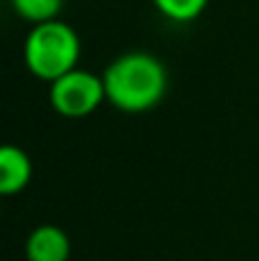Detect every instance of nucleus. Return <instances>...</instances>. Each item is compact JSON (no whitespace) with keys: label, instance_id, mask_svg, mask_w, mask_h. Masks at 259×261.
I'll list each match as a JSON object with an SVG mask.
<instances>
[{"label":"nucleus","instance_id":"1","mask_svg":"<svg viewBox=\"0 0 259 261\" xmlns=\"http://www.w3.org/2000/svg\"><path fill=\"white\" fill-rule=\"evenodd\" d=\"M107 101L127 114L155 109L168 91V69L148 51H127L117 56L102 74Z\"/></svg>","mask_w":259,"mask_h":261},{"label":"nucleus","instance_id":"2","mask_svg":"<svg viewBox=\"0 0 259 261\" xmlns=\"http://www.w3.org/2000/svg\"><path fill=\"white\" fill-rule=\"evenodd\" d=\"M79 56H82V41L77 31L59 18L36 23L23 43V59L28 71L49 84L77 69Z\"/></svg>","mask_w":259,"mask_h":261},{"label":"nucleus","instance_id":"3","mask_svg":"<svg viewBox=\"0 0 259 261\" xmlns=\"http://www.w3.org/2000/svg\"><path fill=\"white\" fill-rule=\"evenodd\" d=\"M49 101L59 117L84 119L99 109L102 101H107L104 79L94 71L77 66L69 74H64L49 84Z\"/></svg>","mask_w":259,"mask_h":261},{"label":"nucleus","instance_id":"4","mask_svg":"<svg viewBox=\"0 0 259 261\" xmlns=\"http://www.w3.org/2000/svg\"><path fill=\"white\" fill-rule=\"evenodd\" d=\"M72 241L64 228L54 223L36 226L26 241V259L28 261H69Z\"/></svg>","mask_w":259,"mask_h":261},{"label":"nucleus","instance_id":"5","mask_svg":"<svg viewBox=\"0 0 259 261\" xmlns=\"http://www.w3.org/2000/svg\"><path fill=\"white\" fill-rule=\"evenodd\" d=\"M31 177H33V163L26 155V150L15 145H5L0 150V193L15 195L26 190Z\"/></svg>","mask_w":259,"mask_h":261},{"label":"nucleus","instance_id":"6","mask_svg":"<svg viewBox=\"0 0 259 261\" xmlns=\"http://www.w3.org/2000/svg\"><path fill=\"white\" fill-rule=\"evenodd\" d=\"M10 5H13L15 15H20L23 20L36 25V23H46V20L59 18L64 0H10Z\"/></svg>","mask_w":259,"mask_h":261},{"label":"nucleus","instance_id":"7","mask_svg":"<svg viewBox=\"0 0 259 261\" xmlns=\"http://www.w3.org/2000/svg\"><path fill=\"white\" fill-rule=\"evenodd\" d=\"M153 5L173 23H191L208 8V0H153Z\"/></svg>","mask_w":259,"mask_h":261}]
</instances>
